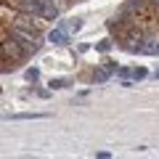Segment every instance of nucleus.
Returning a JSON list of instances; mask_svg holds the SVG:
<instances>
[{"mask_svg":"<svg viewBox=\"0 0 159 159\" xmlns=\"http://www.w3.org/2000/svg\"><path fill=\"white\" fill-rule=\"evenodd\" d=\"M27 80H32V82H34V80H37V69H29V72H27Z\"/></svg>","mask_w":159,"mask_h":159,"instance_id":"nucleus-5","label":"nucleus"},{"mask_svg":"<svg viewBox=\"0 0 159 159\" xmlns=\"http://www.w3.org/2000/svg\"><path fill=\"white\" fill-rule=\"evenodd\" d=\"M133 77H135V80H143V77H146V69H141V66H138L135 72H133Z\"/></svg>","mask_w":159,"mask_h":159,"instance_id":"nucleus-4","label":"nucleus"},{"mask_svg":"<svg viewBox=\"0 0 159 159\" xmlns=\"http://www.w3.org/2000/svg\"><path fill=\"white\" fill-rule=\"evenodd\" d=\"M157 77H159V72H157Z\"/></svg>","mask_w":159,"mask_h":159,"instance_id":"nucleus-6","label":"nucleus"},{"mask_svg":"<svg viewBox=\"0 0 159 159\" xmlns=\"http://www.w3.org/2000/svg\"><path fill=\"white\" fill-rule=\"evenodd\" d=\"M48 114H43V111H32V114H11V117H6V119H45Z\"/></svg>","mask_w":159,"mask_h":159,"instance_id":"nucleus-1","label":"nucleus"},{"mask_svg":"<svg viewBox=\"0 0 159 159\" xmlns=\"http://www.w3.org/2000/svg\"><path fill=\"white\" fill-rule=\"evenodd\" d=\"M93 80H96V82H103V80H109V72L106 69H98V72L93 74Z\"/></svg>","mask_w":159,"mask_h":159,"instance_id":"nucleus-2","label":"nucleus"},{"mask_svg":"<svg viewBox=\"0 0 159 159\" xmlns=\"http://www.w3.org/2000/svg\"><path fill=\"white\" fill-rule=\"evenodd\" d=\"M109 48H111V40H101V43H98V51H103V53H106Z\"/></svg>","mask_w":159,"mask_h":159,"instance_id":"nucleus-3","label":"nucleus"}]
</instances>
